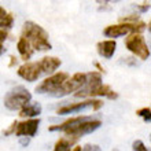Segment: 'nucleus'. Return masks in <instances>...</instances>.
Listing matches in <instances>:
<instances>
[{"mask_svg":"<svg viewBox=\"0 0 151 151\" xmlns=\"http://www.w3.org/2000/svg\"><path fill=\"white\" fill-rule=\"evenodd\" d=\"M21 37L26 39L30 43L33 51L36 50L39 52H45V51H50L52 48L51 43L48 41V33L40 25L35 24L32 21H28V22L24 24L22 36Z\"/></svg>","mask_w":151,"mask_h":151,"instance_id":"nucleus-1","label":"nucleus"},{"mask_svg":"<svg viewBox=\"0 0 151 151\" xmlns=\"http://www.w3.org/2000/svg\"><path fill=\"white\" fill-rule=\"evenodd\" d=\"M30 100H32V95L26 88L15 87L6 93L3 103L6 106V109L15 111V110H21L22 107H25Z\"/></svg>","mask_w":151,"mask_h":151,"instance_id":"nucleus-2","label":"nucleus"},{"mask_svg":"<svg viewBox=\"0 0 151 151\" xmlns=\"http://www.w3.org/2000/svg\"><path fill=\"white\" fill-rule=\"evenodd\" d=\"M125 47L140 60H146L150 58V48L142 33H131L125 39Z\"/></svg>","mask_w":151,"mask_h":151,"instance_id":"nucleus-3","label":"nucleus"},{"mask_svg":"<svg viewBox=\"0 0 151 151\" xmlns=\"http://www.w3.org/2000/svg\"><path fill=\"white\" fill-rule=\"evenodd\" d=\"M70 76L66 72H59V73H54L52 76H48L47 78L41 81L36 87L37 93H48V95L55 96L56 92L59 91V88L63 85V83L69 78Z\"/></svg>","mask_w":151,"mask_h":151,"instance_id":"nucleus-4","label":"nucleus"},{"mask_svg":"<svg viewBox=\"0 0 151 151\" xmlns=\"http://www.w3.org/2000/svg\"><path fill=\"white\" fill-rule=\"evenodd\" d=\"M100 125H102V121H100V119L88 118V119H85V121H81V122L76 124V125L68 128V129H65L63 132L69 137L78 139V137H81V136H84V135H88V133L95 132L98 128H100Z\"/></svg>","mask_w":151,"mask_h":151,"instance_id":"nucleus-5","label":"nucleus"},{"mask_svg":"<svg viewBox=\"0 0 151 151\" xmlns=\"http://www.w3.org/2000/svg\"><path fill=\"white\" fill-rule=\"evenodd\" d=\"M102 106H103V102L100 99H87L84 102H77V103H70V104H66V106H62L60 109L56 110V114L59 115L74 114V113H78L81 110H85V109H89V107H92V110L96 111Z\"/></svg>","mask_w":151,"mask_h":151,"instance_id":"nucleus-6","label":"nucleus"},{"mask_svg":"<svg viewBox=\"0 0 151 151\" xmlns=\"http://www.w3.org/2000/svg\"><path fill=\"white\" fill-rule=\"evenodd\" d=\"M85 83H87V73H76L65 81L63 85L59 88V91L56 92L55 96L59 98V96L69 95L72 92H77L85 85Z\"/></svg>","mask_w":151,"mask_h":151,"instance_id":"nucleus-7","label":"nucleus"},{"mask_svg":"<svg viewBox=\"0 0 151 151\" xmlns=\"http://www.w3.org/2000/svg\"><path fill=\"white\" fill-rule=\"evenodd\" d=\"M102 74L99 72H89L87 73V83L81 89L74 92L76 98H88V95L91 93L95 88L102 85Z\"/></svg>","mask_w":151,"mask_h":151,"instance_id":"nucleus-8","label":"nucleus"},{"mask_svg":"<svg viewBox=\"0 0 151 151\" xmlns=\"http://www.w3.org/2000/svg\"><path fill=\"white\" fill-rule=\"evenodd\" d=\"M18 76L21 78L33 83L41 76V70L39 68V62H25L18 68Z\"/></svg>","mask_w":151,"mask_h":151,"instance_id":"nucleus-9","label":"nucleus"},{"mask_svg":"<svg viewBox=\"0 0 151 151\" xmlns=\"http://www.w3.org/2000/svg\"><path fill=\"white\" fill-rule=\"evenodd\" d=\"M40 125V119L39 118H30L26 119V121H22V122L17 124L15 128V136H28V137H33V136L37 133V129H39Z\"/></svg>","mask_w":151,"mask_h":151,"instance_id":"nucleus-10","label":"nucleus"},{"mask_svg":"<svg viewBox=\"0 0 151 151\" xmlns=\"http://www.w3.org/2000/svg\"><path fill=\"white\" fill-rule=\"evenodd\" d=\"M62 65V60L56 56H44L41 60H39V68L41 70V74H50L52 76L55 70Z\"/></svg>","mask_w":151,"mask_h":151,"instance_id":"nucleus-11","label":"nucleus"},{"mask_svg":"<svg viewBox=\"0 0 151 151\" xmlns=\"http://www.w3.org/2000/svg\"><path fill=\"white\" fill-rule=\"evenodd\" d=\"M96 48H98V52H99L100 56L110 59L117 50V43H115V40H103V41L98 43Z\"/></svg>","mask_w":151,"mask_h":151,"instance_id":"nucleus-12","label":"nucleus"},{"mask_svg":"<svg viewBox=\"0 0 151 151\" xmlns=\"http://www.w3.org/2000/svg\"><path fill=\"white\" fill-rule=\"evenodd\" d=\"M17 50H18L21 58H22L25 62H28V60L32 58V55H33L32 45H30V43H29L26 39H24V37H19L18 43H17Z\"/></svg>","mask_w":151,"mask_h":151,"instance_id":"nucleus-13","label":"nucleus"},{"mask_svg":"<svg viewBox=\"0 0 151 151\" xmlns=\"http://www.w3.org/2000/svg\"><path fill=\"white\" fill-rule=\"evenodd\" d=\"M95 96H106V98H109V99H117V98H118V93L113 91L109 85L102 84L100 87L95 88V89L88 95V98H89V99H93Z\"/></svg>","mask_w":151,"mask_h":151,"instance_id":"nucleus-14","label":"nucleus"},{"mask_svg":"<svg viewBox=\"0 0 151 151\" xmlns=\"http://www.w3.org/2000/svg\"><path fill=\"white\" fill-rule=\"evenodd\" d=\"M39 114H41V104L40 103H28L25 107L19 110V117L22 118H35Z\"/></svg>","mask_w":151,"mask_h":151,"instance_id":"nucleus-15","label":"nucleus"},{"mask_svg":"<svg viewBox=\"0 0 151 151\" xmlns=\"http://www.w3.org/2000/svg\"><path fill=\"white\" fill-rule=\"evenodd\" d=\"M88 118H91V117H87V115H77V117H72V118L66 119L65 122H62L60 125H52V127H50V131L51 132H55V131H62L63 132L65 129H68V128L73 127V125L81 122V121H85V119H88Z\"/></svg>","mask_w":151,"mask_h":151,"instance_id":"nucleus-16","label":"nucleus"},{"mask_svg":"<svg viewBox=\"0 0 151 151\" xmlns=\"http://www.w3.org/2000/svg\"><path fill=\"white\" fill-rule=\"evenodd\" d=\"M77 139L74 137H69V136H63L60 137L54 146V151H70V146L74 144Z\"/></svg>","mask_w":151,"mask_h":151,"instance_id":"nucleus-17","label":"nucleus"},{"mask_svg":"<svg viewBox=\"0 0 151 151\" xmlns=\"http://www.w3.org/2000/svg\"><path fill=\"white\" fill-rule=\"evenodd\" d=\"M12 24H14V15L10 14V12H7V15L0 21V29H4V30H6V29H11Z\"/></svg>","mask_w":151,"mask_h":151,"instance_id":"nucleus-18","label":"nucleus"},{"mask_svg":"<svg viewBox=\"0 0 151 151\" xmlns=\"http://www.w3.org/2000/svg\"><path fill=\"white\" fill-rule=\"evenodd\" d=\"M136 114L139 115V117H142L146 122H150V119H151V110H150V107L139 109V110L136 111Z\"/></svg>","mask_w":151,"mask_h":151,"instance_id":"nucleus-19","label":"nucleus"},{"mask_svg":"<svg viewBox=\"0 0 151 151\" xmlns=\"http://www.w3.org/2000/svg\"><path fill=\"white\" fill-rule=\"evenodd\" d=\"M132 148H133V151H148V148L144 146L142 140H135L132 144Z\"/></svg>","mask_w":151,"mask_h":151,"instance_id":"nucleus-20","label":"nucleus"},{"mask_svg":"<svg viewBox=\"0 0 151 151\" xmlns=\"http://www.w3.org/2000/svg\"><path fill=\"white\" fill-rule=\"evenodd\" d=\"M81 151H102V148L98 144H85Z\"/></svg>","mask_w":151,"mask_h":151,"instance_id":"nucleus-21","label":"nucleus"},{"mask_svg":"<svg viewBox=\"0 0 151 151\" xmlns=\"http://www.w3.org/2000/svg\"><path fill=\"white\" fill-rule=\"evenodd\" d=\"M17 121H14V122L11 124V125H10V128H7V129H6V131H3V135L4 136H8V135H12V133H14V132H15V128H17Z\"/></svg>","mask_w":151,"mask_h":151,"instance_id":"nucleus-22","label":"nucleus"},{"mask_svg":"<svg viewBox=\"0 0 151 151\" xmlns=\"http://www.w3.org/2000/svg\"><path fill=\"white\" fill-rule=\"evenodd\" d=\"M7 37H8L7 30H4V29H0V44L4 43V41L7 40Z\"/></svg>","mask_w":151,"mask_h":151,"instance_id":"nucleus-23","label":"nucleus"},{"mask_svg":"<svg viewBox=\"0 0 151 151\" xmlns=\"http://www.w3.org/2000/svg\"><path fill=\"white\" fill-rule=\"evenodd\" d=\"M17 58L14 55H11L10 56V63H8V66H10V68H12V66H14V65H17Z\"/></svg>","mask_w":151,"mask_h":151,"instance_id":"nucleus-24","label":"nucleus"},{"mask_svg":"<svg viewBox=\"0 0 151 151\" xmlns=\"http://www.w3.org/2000/svg\"><path fill=\"white\" fill-rule=\"evenodd\" d=\"M137 8H139L140 11H147L148 8H150V4H144V6H137Z\"/></svg>","mask_w":151,"mask_h":151,"instance_id":"nucleus-25","label":"nucleus"},{"mask_svg":"<svg viewBox=\"0 0 151 151\" xmlns=\"http://www.w3.org/2000/svg\"><path fill=\"white\" fill-rule=\"evenodd\" d=\"M6 15H7V11H6V10H4L3 7H0V21L3 19V18H4Z\"/></svg>","mask_w":151,"mask_h":151,"instance_id":"nucleus-26","label":"nucleus"},{"mask_svg":"<svg viewBox=\"0 0 151 151\" xmlns=\"http://www.w3.org/2000/svg\"><path fill=\"white\" fill-rule=\"evenodd\" d=\"M95 66H96V68H98V69H99V72H100V73H106V72H104V68H103V66H102V65H100V63H98V62H95Z\"/></svg>","mask_w":151,"mask_h":151,"instance_id":"nucleus-27","label":"nucleus"},{"mask_svg":"<svg viewBox=\"0 0 151 151\" xmlns=\"http://www.w3.org/2000/svg\"><path fill=\"white\" fill-rule=\"evenodd\" d=\"M81 150H83V147H81V146H74V147H73L70 151H81Z\"/></svg>","mask_w":151,"mask_h":151,"instance_id":"nucleus-28","label":"nucleus"},{"mask_svg":"<svg viewBox=\"0 0 151 151\" xmlns=\"http://www.w3.org/2000/svg\"><path fill=\"white\" fill-rule=\"evenodd\" d=\"M3 52H6V48H4L3 45H1V44H0V55H1V54H3Z\"/></svg>","mask_w":151,"mask_h":151,"instance_id":"nucleus-29","label":"nucleus"}]
</instances>
